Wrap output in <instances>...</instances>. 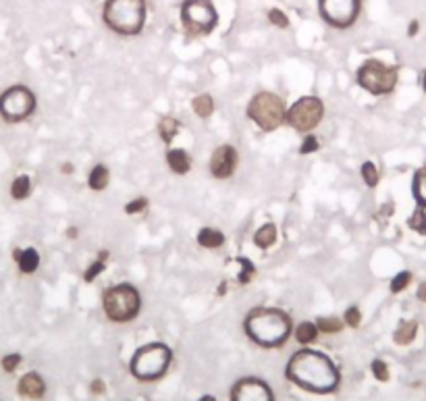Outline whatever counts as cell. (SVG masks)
<instances>
[{
	"label": "cell",
	"instance_id": "484cf974",
	"mask_svg": "<svg viewBox=\"0 0 426 401\" xmlns=\"http://www.w3.org/2000/svg\"><path fill=\"white\" fill-rule=\"evenodd\" d=\"M344 324L346 322H341L337 316H322L316 322V326H319V331L322 333H339L341 328H344Z\"/></svg>",
	"mask_w": 426,
	"mask_h": 401
},
{
	"label": "cell",
	"instance_id": "f35d334b",
	"mask_svg": "<svg viewBox=\"0 0 426 401\" xmlns=\"http://www.w3.org/2000/svg\"><path fill=\"white\" fill-rule=\"evenodd\" d=\"M418 299L426 301V283H422V285H420V289H418Z\"/></svg>",
	"mask_w": 426,
	"mask_h": 401
},
{
	"label": "cell",
	"instance_id": "cb8c5ba5",
	"mask_svg": "<svg viewBox=\"0 0 426 401\" xmlns=\"http://www.w3.org/2000/svg\"><path fill=\"white\" fill-rule=\"evenodd\" d=\"M159 132H160V137H162V141H173V137L177 135V132H179V123L173 119V117H164V119H160L159 123Z\"/></svg>",
	"mask_w": 426,
	"mask_h": 401
},
{
	"label": "cell",
	"instance_id": "9c48e42d",
	"mask_svg": "<svg viewBox=\"0 0 426 401\" xmlns=\"http://www.w3.org/2000/svg\"><path fill=\"white\" fill-rule=\"evenodd\" d=\"M36 108V96L26 85H13L0 96V114L9 123H19L27 119Z\"/></svg>",
	"mask_w": 426,
	"mask_h": 401
},
{
	"label": "cell",
	"instance_id": "44dd1931",
	"mask_svg": "<svg viewBox=\"0 0 426 401\" xmlns=\"http://www.w3.org/2000/svg\"><path fill=\"white\" fill-rule=\"evenodd\" d=\"M108 179H110V175H108V169L107 166H102V164H98V166H94V169H92L87 183H90V188L94 189V191H102V189L108 186Z\"/></svg>",
	"mask_w": 426,
	"mask_h": 401
},
{
	"label": "cell",
	"instance_id": "ba28073f",
	"mask_svg": "<svg viewBox=\"0 0 426 401\" xmlns=\"http://www.w3.org/2000/svg\"><path fill=\"white\" fill-rule=\"evenodd\" d=\"M358 83L374 96L389 94L398 83V67H389L380 60L371 58L358 69Z\"/></svg>",
	"mask_w": 426,
	"mask_h": 401
},
{
	"label": "cell",
	"instance_id": "d4e9b609",
	"mask_svg": "<svg viewBox=\"0 0 426 401\" xmlns=\"http://www.w3.org/2000/svg\"><path fill=\"white\" fill-rule=\"evenodd\" d=\"M193 110H196V114H198V117H202V119H208V117H211V114L214 112L213 98H211L208 94H202V96L193 98Z\"/></svg>",
	"mask_w": 426,
	"mask_h": 401
},
{
	"label": "cell",
	"instance_id": "603a6c76",
	"mask_svg": "<svg viewBox=\"0 0 426 401\" xmlns=\"http://www.w3.org/2000/svg\"><path fill=\"white\" fill-rule=\"evenodd\" d=\"M29 193H31V181H29V177L27 175H19L13 181V186H11V196L15 200H26Z\"/></svg>",
	"mask_w": 426,
	"mask_h": 401
},
{
	"label": "cell",
	"instance_id": "e575fe53",
	"mask_svg": "<svg viewBox=\"0 0 426 401\" xmlns=\"http://www.w3.org/2000/svg\"><path fill=\"white\" fill-rule=\"evenodd\" d=\"M21 364V355L19 353H9V355H4L2 358V368L6 370V373H15V368Z\"/></svg>",
	"mask_w": 426,
	"mask_h": 401
},
{
	"label": "cell",
	"instance_id": "836d02e7",
	"mask_svg": "<svg viewBox=\"0 0 426 401\" xmlns=\"http://www.w3.org/2000/svg\"><path fill=\"white\" fill-rule=\"evenodd\" d=\"M344 321H346V324H349L351 328L360 326V322H362V312H360V308H358V306H351V308H347Z\"/></svg>",
	"mask_w": 426,
	"mask_h": 401
},
{
	"label": "cell",
	"instance_id": "d6986e66",
	"mask_svg": "<svg viewBox=\"0 0 426 401\" xmlns=\"http://www.w3.org/2000/svg\"><path fill=\"white\" fill-rule=\"evenodd\" d=\"M198 243L202 245V247H220L223 243H225V235L220 233V231H216V229H211V227H204L200 233H198Z\"/></svg>",
	"mask_w": 426,
	"mask_h": 401
},
{
	"label": "cell",
	"instance_id": "ac0fdd59",
	"mask_svg": "<svg viewBox=\"0 0 426 401\" xmlns=\"http://www.w3.org/2000/svg\"><path fill=\"white\" fill-rule=\"evenodd\" d=\"M275 241H277V227H275L272 223L262 225V227L256 231V235H254V243H256L258 247H262V250L275 245Z\"/></svg>",
	"mask_w": 426,
	"mask_h": 401
},
{
	"label": "cell",
	"instance_id": "52a82bcc",
	"mask_svg": "<svg viewBox=\"0 0 426 401\" xmlns=\"http://www.w3.org/2000/svg\"><path fill=\"white\" fill-rule=\"evenodd\" d=\"M181 23L191 36H208L218 23L213 0H186L181 6Z\"/></svg>",
	"mask_w": 426,
	"mask_h": 401
},
{
	"label": "cell",
	"instance_id": "60d3db41",
	"mask_svg": "<svg viewBox=\"0 0 426 401\" xmlns=\"http://www.w3.org/2000/svg\"><path fill=\"white\" fill-rule=\"evenodd\" d=\"M78 235V229H69V237H75Z\"/></svg>",
	"mask_w": 426,
	"mask_h": 401
},
{
	"label": "cell",
	"instance_id": "8992f818",
	"mask_svg": "<svg viewBox=\"0 0 426 401\" xmlns=\"http://www.w3.org/2000/svg\"><path fill=\"white\" fill-rule=\"evenodd\" d=\"M139 294L135 292V287L123 283V285H115L108 287L102 297V306L105 312L112 322H127L137 316L139 312Z\"/></svg>",
	"mask_w": 426,
	"mask_h": 401
},
{
	"label": "cell",
	"instance_id": "30bf717a",
	"mask_svg": "<svg viewBox=\"0 0 426 401\" xmlns=\"http://www.w3.org/2000/svg\"><path fill=\"white\" fill-rule=\"evenodd\" d=\"M322 114H324V107H322L319 98L304 96L287 110L285 121L297 132H310L322 121Z\"/></svg>",
	"mask_w": 426,
	"mask_h": 401
},
{
	"label": "cell",
	"instance_id": "5b68a950",
	"mask_svg": "<svg viewBox=\"0 0 426 401\" xmlns=\"http://www.w3.org/2000/svg\"><path fill=\"white\" fill-rule=\"evenodd\" d=\"M245 114L265 132H272L277 129L283 121H285V102L281 96L272 94V92H260L256 94L250 105H247V110Z\"/></svg>",
	"mask_w": 426,
	"mask_h": 401
},
{
	"label": "cell",
	"instance_id": "8d00e7d4",
	"mask_svg": "<svg viewBox=\"0 0 426 401\" xmlns=\"http://www.w3.org/2000/svg\"><path fill=\"white\" fill-rule=\"evenodd\" d=\"M316 150H319V141H316V137L308 135V137L304 139L302 148H299V154H310V152H316Z\"/></svg>",
	"mask_w": 426,
	"mask_h": 401
},
{
	"label": "cell",
	"instance_id": "1f68e13d",
	"mask_svg": "<svg viewBox=\"0 0 426 401\" xmlns=\"http://www.w3.org/2000/svg\"><path fill=\"white\" fill-rule=\"evenodd\" d=\"M238 262L241 264L240 283L241 285H245V283H250V281H252V277H254V264H252L247 258H238Z\"/></svg>",
	"mask_w": 426,
	"mask_h": 401
},
{
	"label": "cell",
	"instance_id": "6da1fadb",
	"mask_svg": "<svg viewBox=\"0 0 426 401\" xmlns=\"http://www.w3.org/2000/svg\"><path fill=\"white\" fill-rule=\"evenodd\" d=\"M285 375L299 389L319 393V395L333 393L341 380L333 360L314 349H302V351L293 353L292 360L287 362Z\"/></svg>",
	"mask_w": 426,
	"mask_h": 401
},
{
	"label": "cell",
	"instance_id": "f546056e",
	"mask_svg": "<svg viewBox=\"0 0 426 401\" xmlns=\"http://www.w3.org/2000/svg\"><path fill=\"white\" fill-rule=\"evenodd\" d=\"M410 281H412V274H410L408 270L398 272V277L391 281V292H393V294H400V292H403V289L410 285Z\"/></svg>",
	"mask_w": 426,
	"mask_h": 401
},
{
	"label": "cell",
	"instance_id": "5bb4252c",
	"mask_svg": "<svg viewBox=\"0 0 426 401\" xmlns=\"http://www.w3.org/2000/svg\"><path fill=\"white\" fill-rule=\"evenodd\" d=\"M19 393L27 400H42L46 393V383L38 373H27L19 380Z\"/></svg>",
	"mask_w": 426,
	"mask_h": 401
},
{
	"label": "cell",
	"instance_id": "d590c367",
	"mask_svg": "<svg viewBox=\"0 0 426 401\" xmlns=\"http://www.w3.org/2000/svg\"><path fill=\"white\" fill-rule=\"evenodd\" d=\"M146 206H148V200H146V198H137V200L129 202V204L125 206V213H127V214H137V213H142V210H144Z\"/></svg>",
	"mask_w": 426,
	"mask_h": 401
},
{
	"label": "cell",
	"instance_id": "7c38bea8",
	"mask_svg": "<svg viewBox=\"0 0 426 401\" xmlns=\"http://www.w3.org/2000/svg\"><path fill=\"white\" fill-rule=\"evenodd\" d=\"M231 401H275V395L265 380L241 378L231 389Z\"/></svg>",
	"mask_w": 426,
	"mask_h": 401
},
{
	"label": "cell",
	"instance_id": "d6a6232c",
	"mask_svg": "<svg viewBox=\"0 0 426 401\" xmlns=\"http://www.w3.org/2000/svg\"><path fill=\"white\" fill-rule=\"evenodd\" d=\"M371 368H373V375L376 380H380V383H387V380H389V368H387V364H385L383 360H374Z\"/></svg>",
	"mask_w": 426,
	"mask_h": 401
},
{
	"label": "cell",
	"instance_id": "9a60e30c",
	"mask_svg": "<svg viewBox=\"0 0 426 401\" xmlns=\"http://www.w3.org/2000/svg\"><path fill=\"white\" fill-rule=\"evenodd\" d=\"M15 260H17L19 268H21V272H26V274L36 272L38 267H40V254H38V250H33V247L17 250V252H15Z\"/></svg>",
	"mask_w": 426,
	"mask_h": 401
},
{
	"label": "cell",
	"instance_id": "4316f807",
	"mask_svg": "<svg viewBox=\"0 0 426 401\" xmlns=\"http://www.w3.org/2000/svg\"><path fill=\"white\" fill-rule=\"evenodd\" d=\"M410 229H414L416 233H420V235H426V213H425V208H416L414 210V214L410 216Z\"/></svg>",
	"mask_w": 426,
	"mask_h": 401
},
{
	"label": "cell",
	"instance_id": "f1b7e54d",
	"mask_svg": "<svg viewBox=\"0 0 426 401\" xmlns=\"http://www.w3.org/2000/svg\"><path fill=\"white\" fill-rule=\"evenodd\" d=\"M362 179L366 181L368 188H376V183H378V171H376V166H374L373 162H364L362 164Z\"/></svg>",
	"mask_w": 426,
	"mask_h": 401
},
{
	"label": "cell",
	"instance_id": "8fae6325",
	"mask_svg": "<svg viewBox=\"0 0 426 401\" xmlns=\"http://www.w3.org/2000/svg\"><path fill=\"white\" fill-rule=\"evenodd\" d=\"M360 6L362 0H319L322 19L337 29L353 26L360 15Z\"/></svg>",
	"mask_w": 426,
	"mask_h": 401
},
{
	"label": "cell",
	"instance_id": "74e56055",
	"mask_svg": "<svg viewBox=\"0 0 426 401\" xmlns=\"http://www.w3.org/2000/svg\"><path fill=\"white\" fill-rule=\"evenodd\" d=\"M92 389H94L96 393H102V391H105V383H102V380H94Z\"/></svg>",
	"mask_w": 426,
	"mask_h": 401
},
{
	"label": "cell",
	"instance_id": "7402d4cb",
	"mask_svg": "<svg viewBox=\"0 0 426 401\" xmlns=\"http://www.w3.org/2000/svg\"><path fill=\"white\" fill-rule=\"evenodd\" d=\"M414 198L420 208L426 206V166L414 175Z\"/></svg>",
	"mask_w": 426,
	"mask_h": 401
},
{
	"label": "cell",
	"instance_id": "ab89813d",
	"mask_svg": "<svg viewBox=\"0 0 426 401\" xmlns=\"http://www.w3.org/2000/svg\"><path fill=\"white\" fill-rule=\"evenodd\" d=\"M198 401H216V400H214L213 395H204V397H200Z\"/></svg>",
	"mask_w": 426,
	"mask_h": 401
},
{
	"label": "cell",
	"instance_id": "ffe728a7",
	"mask_svg": "<svg viewBox=\"0 0 426 401\" xmlns=\"http://www.w3.org/2000/svg\"><path fill=\"white\" fill-rule=\"evenodd\" d=\"M316 337H319V326H316L314 322L306 321L302 322V324H297V328H295V339H297L299 343H304V346L314 343Z\"/></svg>",
	"mask_w": 426,
	"mask_h": 401
},
{
	"label": "cell",
	"instance_id": "3957f363",
	"mask_svg": "<svg viewBox=\"0 0 426 401\" xmlns=\"http://www.w3.org/2000/svg\"><path fill=\"white\" fill-rule=\"evenodd\" d=\"M105 23L121 36H135L146 23V0H107Z\"/></svg>",
	"mask_w": 426,
	"mask_h": 401
},
{
	"label": "cell",
	"instance_id": "7a4b0ae2",
	"mask_svg": "<svg viewBox=\"0 0 426 401\" xmlns=\"http://www.w3.org/2000/svg\"><path fill=\"white\" fill-rule=\"evenodd\" d=\"M245 335L260 348H279L292 333V321L277 308H256L245 316Z\"/></svg>",
	"mask_w": 426,
	"mask_h": 401
},
{
	"label": "cell",
	"instance_id": "2e32d148",
	"mask_svg": "<svg viewBox=\"0 0 426 401\" xmlns=\"http://www.w3.org/2000/svg\"><path fill=\"white\" fill-rule=\"evenodd\" d=\"M166 162H169L171 171L177 173V175H186L187 171H189V166H191V161H189L187 152L186 150H181V148L169 150V154H166Z\"/></svg>",
	"mask_w": 426,
	"mask_h": 401
},
{
	"label": "cell",
	"instance_id": "83f0119b",
	"mask_svg": "<svg viewBox=\"0 0 426 401\" xmlns=\"http://www.w3.org/2000/svg\"><path fill=\"white\" fill-rule=\"evenodd\" d=\"M107 258H108V252H100L98 260H96V262H94L92 267L85 270V277H83V279H85L87 283H90V281H94V279H96V277H98V274H100V272L105 270V264H107Z\"/></svg>",
	"mask_w": 426,
	"mask_h": 401
},
{
	"label": "cell",
	"instance_id": "b9f144b4",
	"mask_svg": "<svg viewBox=\"0 0 426 401\" xmlns=\"http://www.w3.org/2000/svg\"><path fill=\"white\" fill-rule=\"evenodd\" d=\"M422 87H425V92H426V71L422 73Z\"/></svg>",
	"mask_w": 426,
	"mask_h": 401
},
{
	"label": "cell",
	"instance_id": "e0dca14e",
	"mask_svg": "<svg viewBox=\"0 0 426 401\" xmlns=\"http://www.w3.org/2000/svg\"><path fill=\"white\" fill-rule=\"evenodd\" d=\"M416 333H418V322L405 321V322H401L400 326H398V331H395L393 339H395V343H398V346H410V343L414 341Z\"/></svg>",
	"mask_w": 426,
	"mask_h": 401
},
{
	"label": "cell",
	"instance_id": "4fadbf2b",
	"mask_svg": "<svg viewBox=\"0 0 426 401\" xmlns=\"http://www.w3.org/2000/svg\"><path fill=\"white\" fill-rule=\"evenodd\" d=\"M238 166V150L233 146H218L211 159V173L216 179H227Z\"/></svg>",
	"mask_w": 426,
	"mask_h": 401
},
{
	"label": "cell",
	"instance_id": "277c9868",
	"mask_svg": "<svg viewBox=\"0 0 426 401\" xmlns=\"http://www.w3.org/2000/svg\"><path fill=\"white\" fill-rule=\"evenodd\" d=\"M173 353L164 343H148L134 353L129 370L139 380H156L171 366Z\"/></svg>",
	"mask_w": 426,
	"mask_h": 401
},
{
	"label": "cell",
	"instance_id": "4dcf8cb0",
	"mask_svg": "<svg viewBox=\"0 0 426 401\" xmlns=\"http://www.w3.org/2000/svg\"><path fill=\"white\" fill-rule=\"evenodd\" d=\"M268 21L272 23V26H277V27H289V19H287V15L281 11V9H270L268 11Z\"/></svg>",
	"mask_w": 426,
	"mask_h": 401
}]
</instances>
